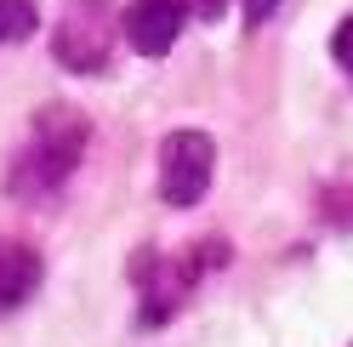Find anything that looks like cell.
Listing matches in <instances>:
<instances>
[{
  "mask_svg": "<svg viewBox=\"0 0 353 347\" xmlns=\"http://www.w3.org/2000/svg\"><path fill=\"white\" fill-rule=\"evenodd\" d=\"M85 143H92V125H85V114H74V108H40L34 114V132L23 143V154H17L6 165V193L23 205H46L63 193V182L74 177V165L85 154Z\"/></svg>",
  "mask_w": 353,
  "mask_h": 347,
  "instance_id": "obj_1",
  "label": "cell"
},
{
  "mask_svg": "<svg viewBox=\"0 0 353 347\" xmlns=\"http://www.w3.org/2000/svg\"><path fill=\"white\" fill-rule=\"evenodd\" d=\"M211 171H216V143L205 132H171L160 143V200L188 211L211 193Z\"/></svg>",
  "mask_w": 353,
  "mask_h": 347,
  "instance_id": "obj_2",
  "label": "cell"
},
{
  "mask_svg": "<svg viewBox=\"0 0 353 347\" xmlns=\"http://www.w3.org/2000/svg\"><path fill=\"white\" fill-rule=\"evenodd\" d=\"M183 23H188V0H131L120 17L131 52H143V57H165L176 46V34H183Z\"/></svg>",
  "mask_w": 353,
  "mask_h": 347,
  "instance_id": "obj_3",
  "label": "cell"
},
{
  "mask_svg": "<svg viewBox=\"0 0 353 347\" xmlns=\"http://www.w3.org/2000/svg\"><path fill=\"white\" fill-rule=\"evenodd\" d=\"M40 256L29 245H0V313L23 308V302L40 291Z\"/></svg>",
  "mask_w": 353,
  "mask_h": 347,
  "instance_id": "obj_4",
  "label": "cell"
},
{
  "mask_svg": "<svg viewBox=\"0 0 353 347\" xmlns=\"http://www.w3.org/2000/svg\"><path fill=\"white\" fill-rule=\"evenodd\" d=\"M40 23L34 0H0V46H17V40H29Z\"/></svg>",
  "mask_w": 353,
  "mask_h": 347,
  "instance_id": "obj_5",
  "label": "cell"
},
{
  "mask_svg": "<svg viewBox=\"0 0 353 347\" xmlns=\"http://www.w3.org/2000/svg\"><path fill=\"white\" fill-rule=\"evenodd\" d=\"M330 57H336V63H342V74L353 80V12L336 23V34H330Z\"/></svg>",
  "mask_w": 353,
  "mask_h": 347,
  "instance_id": "obj_6",
  "label": "cell"
},
{
  "mask_svg": "<svg viewBox=\"0 0 353 347\" xmlns=\"http://www.w3.org/2000/svg\"><path fill=\"white\" fill-rule=\"evenodd\" d=\"M245 6H251V23H262V17H268V12L279 6V0H245Z\"/></svg>",
  "mask_w": 353,
  "mask_h": 347,
  "instance_id": "obj_7",
  "label": "cell"
},
{
  "mask_svg": "<svg viewBox=\"0 0 353 347\" xmlns=\"http://www.w3.org/2000/svg\"><path fill=\"white\" fill-rule=\"evenodd\" d=\"M194 6H200V17H223V6H228V0H194Z\"/></svg>",
  "mask_w": 353,
  "mask_h": 347,
  "instance_id": "obj_8",
  "label": "cell"
}]
</instances>
